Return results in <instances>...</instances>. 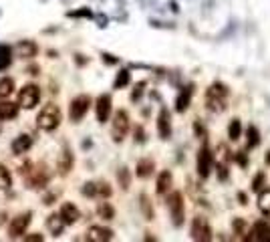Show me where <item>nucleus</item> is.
I'll return each mask as SVG.
<instances>
[{
    "instance_id": "f257e3e1",
    "label": "nucleus",
    "mask_w": 270,
    "mask_h": 242,
    "mask_svg": "<svg viewBox=\"0 0 270 242\" xmlns=\"http://www.w3.org/2000/svg\"><path fill=\"white\" fill-rule=\"evenodd\" d=\"M228 87L224 83H214L208 91H206V107L214 113H222L228 105Z\"/></svg>"
},
{
    "instance_id": "f03ea898",
    "label": "nucleus",
    "mask_w": 270,
    "mask_h": 242,
    "mask_svg": "<svg viewBox=\"0 0 270 242\" xmlns=\"http://www.w3.org/2000/svg\"><path fill=\"white\" fill-rule=\"evenodd\" d=\"M61 117H63L61 109L56 105H53V103H49V105H45L41 109V113L37 117V127L41 131H54L61 125Z\"/></svg>"
},
{
    "instance_id": "7ed1b4c3",
    "label": "nucleus",
    "mask_w": 270,
    "mask_h": 242,
    "mask_svg": "<svg viewBox=\"0 0 270 242\" xmlns=\"http://www.w3.org/2000/svg\"><path fill=\"white\" fill-rule=\"evenodd\" d=\"M127 131H129V115H127V111H117L115 115H113V123H111V137H113V141H123L125 139V135H127Z\"/></svg>"
},
{
    "instance_id": "20e7f679",
    "label": "nucleus",
    "mask_w": 270,
    "mask_h": 242,
    "mask_svg": "<svg viewBox=\"0 0 270 242\" xmlns=\"http://www.w3.org/2000/svg\"><path fill=\"white\" fill-rule=\"evenodd\" d=\"M167 206H169V214H171L173 226H182V224H184V218H186L182 194H179V192H171V196L167 198Z\"/></svg>"
},
{
    "instance_id": "39448f33",
    "label": "nucleus",
    "mask_w": 270,
    "mask_h": 242,
    "mask_svg": "<svg viewBox=\"0 0 270 242\" xmlns=\"http://www.w3.org/2000/svg\"><path fill=\"white\" fill-rule=\"evenodd\" d=\"M39 99H41V89L37 85H24L22 91L18 93V105L22 109H33L39 105Z\"/></svg>"
},
{
    "instance_id": "423d86ee",
    "label": "nucleus",
    "mask_w": 270,
    "mask_h": 242,
    "mask_svg": "<svg viewBox=\"0 0 270 242\" xmlns=\"http://www.w3.org/2000/svg\"><path fill=\"white\" fill-rule=\"evenodd\" d=\"M91 107V97L89 95H77L73 101H71V107H69V115L73 121H81L87 111Z\"/></svg>"
},
{
    "instance_id": "0eeeda50",
    "label": "nucleus",
    "mask_w": 270,
    "mask_h": 242,
    "mask_svg": "<svg viewBox=\"0 0 270 242\" xmlns=\"http://www.w3.org/2000/svg\"><path fill=\"white\" fill-rule=\"evenodd\" d=\"M192 238L198 242L212 240V228H210L206 218H202V216L194 218V222H192Z\"/></svg>"
},
{
    "instance_id": "6e6552de",
    "label": "nucleus",
    "mask_w": 270,
    "mask_h": 242,
    "mask_svg": "<svg viewBox=\"0 0 270 242\" xmlns=\"http://www.w3.org/2000/svg\"><path fill=\"white\" fill-rule=\"evenodd\" d=\"M28 224H31V212H26V214H18L16 218L10 220L8 236H10V238H22V236L26 234Z\"/></svg>"
},
{
    "instance_id": "1a4fd4ad",
    "label": "nucleus",
    "mask_w": 270,
    "mask_h": 242,
    "mask_svg": "<svg viewBox=\"0 0 270 242\" xmlns=\"http://www.w3.org/2000/svg\"><path fill=\"white\" fill-rule=\"evenodd\" d=\"M73 166H75V156H73V152L65 145V147L61 149L58 158H56V170H58L61 176H67V174L73 170Z\"/></svg>"
},
{
    "instance_id": "9d476101",
    "label": "nucleus",
    "mask_w": 270,
    "mask_h": 242,
    "mask_svg": "<svg viewBox=\"0 0 270 242\" xmlns=\"http://www.w3.org/2000/svg\"><path fill=\"white\" fill-rule=\"evenodd\" d=\"M212 152L208 149V145H204L200 152H198V174L200 178H208L210 176V170H212Z\"/></svg>"
},
{
    "instance_id": "9b49d317",
    "label": "nucleus",
    "mask_w": 270,
    "mask_h": 242,
    "mask_svg": "<svg viewBox=\"0 0 270 242\" xmlns=\"http://www.w3.org/2000/svg\"><path fill=\"white\" fill-rule=\"evenodd\" d=\"M111 238H113V230L103 228V226H91L87 232V240L91 242H107Z\"/></svg>"
},
{
    "instance_id": "f8f14e48",
    "label": "nucleus",
    "mask_w": 270,
    "mask_h": 242,
    "mask_svg": "<svg viewBox=\"0 0 270 242\" xmlns=\"http://www.w3.org/2000/svg\"><path fill=\"white\" fill-rule=\"evenodd\" d=\"M158 133L162 139H169V135H171V119H169V111L165 107L160 111V117H158Z\"/></svg>"
},
{
    "instance_id": "ddd939ff",
    "label": "nucleus",
    "mask_w": 270,
    "mask_h": 242,
    "mask_svg": "<svg viewBox=\"0 0 270 242\" xmlns=\"http://www.w3.org/2000/svg\"><path fill=\"white\" fill-rule=\"evenodd\" d=\"M95 107H97V121L105 123L109 119V115H111V95H101L97 99Z\"/></svg>"
},
{
    "instance_id": "4468645a",
    "label": "nucleus",
    "mask_w": 270,
    "mask_h": 242,
    "mask_svg": "<svg viewBox=\"0 0 270 242\" xmlns=\"http://www.w3.org/2000/svg\"><path fill=\"white\" fill-rule=\"evenodd\" d=\"M37 45L33 43V41H22V43H18L16 47H14V53H16V57H20V59H33L35 55H37Z\"/></svg>"
},
{
    "instance_id": "2eb2a0df",
    "label": "nucleus",
    "mask_w": 270,
    "mask_h": 242,
    "mask_svg": "<svg viewBox=\"0 0 270 242\" xmlns=\"http://www.w3.org/2000/svg\"><path fill=\"white\" fill-rule=\"evenodd\" d=\"M58 214H61V218L65 220V224H75V222L81 218V212H79V208H77L75 204H63Z\"/></svg>"
},
{
    "instance_id": "dca6fc26",
    "label": "nucleus",
    "mask_w": 270,
    "mask_h": 242,
    "mask_svg": "<svg viewBox=\"0 0 270 242\" xmlns=\"http://www.w3.org/2000/svg\"><path fill=\"white\" fill-rule=\"evenodd\" d=\"M31 147H33V137H31V135H18V137L12 141V154H16V156L26 154Z\"/></svg>"
},
{
    "instance_id": "f3484780",
    "label": "nucleus",
    "mask_w": 270,
    "mask_h": 242,
    "mask_svg": "<svg viewBox=\"0 0 270 242\" xmlns=\"http://www.w3.org/2000/svg\"><path fill=\"white\" fill-rule=\"evenodd\" d=\"M18 103H12V101H0V119L8 121L14 119L18 115Z\"/></svg>"
},
{
    "instance_id": "a211bd4d",
    "label": "nucleus",
    "mask_w": 270,
    "mask_h": 242,
    "mask_svg": "<svg viewBox=\"0 0 270 242\" xmlns=\"http://www.w3.org/2000/svg\"><path fill=\"white\" fill-rule=\"evenodd\" d=\"M252 240H270V226L268 222H264V220H260V222H256L254 226H252Z\"/></svg>"
},
{
    "instance_id": "6ab92c4d",
    "label": "nucleus",
    "mask_w": 270,
    "mask_h": 242,
    "mask_svg": "<svg viewBox=\"0 0 270 242\" xmlns=\"http://www.w3.org/2000/svg\"><path fill=\"white\" fill-rule=\"evenodd\" d=\"M65 220L61 218V214H51L47 218V228L53 232V236H61L63 234V228H65Z\"/></svg>"
},
{
    "instance_id": "aec40b11",
    "label": "nucleus",
    "mask_w": 270,
    "mask_h": 242,
    "mask_svg": "<svg viewBox=\"0 0 270 242\" xmlns=\"http://www.w3.org/2000/svg\"><path fill=\"white\" fill-rule=\"evenodd\" d=\"M154 170H156V164H154V160L145 158V160H139V162H137L135 174H137L139 178H149V176L154 174Z\"/></svg>"
},
{
    "instance_id": "412c9836",
    "label": "nucleus",
    "mask_w": 270,
    "mask_h": 242,
    "mask_svg": "<svg viewBox=\"0 0 270 242\" xmlns=\"http://www.w3.org/2000/svg\"><path fill=\"white\" fill-rule=\"evenodd\" d=\"M190 99H192V87H188V89H184V91L179 93V97H177V101H175V111H177V113H184V111L190 107Z\"/></svg>"
},
{
    "instance_id": "4be33fe9",
    "label": "nucleus",
    "mask_w": 270,
    "mask_h": 242,
    "mask_svg": "<svg viewBox=\"0 0 270 242\" xmlns=\"http://www.w3.org/2000/svg\"><path fill=\"white\" fill-rule=\"evenodd\" d=\"M169 188H171V174L165 170V172L160 174V178H158V194H160V196L167 194Z\"/></svg>"
},
{
    "instance_id": "5701e85b",
    "label": "nucleus",
    "mask_w": 270,
    "mask_h": 242,
    "mask_svg": "<svg viewBox=\"0 0 270 242\" xmlns=\"http://www.w3.org/2000/svg\"><path fill=\"white\" fill-rule=\"evenodd\" d=\"M12 91H14V81H12L10 77L0 79V99H6Z\"/></svg>"
},
{
    "instance_id": "b1692460",
    "label": "nucleus",
    "mask_w": 270,
    "mask_h": 242,
    "mask_svg": "<svg viewBox=\"0 0 270 242\" xmlns=\"http://www.w3.org/2000/svg\"><path fill=\"white\" fill-rule=\"evenodd\" d=\"M232 228H234V232L238 234V238L246 240V236H244V234H248V224H246L242 218H236V220L232 222Z\"/></svg>"
},
{
    "instance_id": "393cba45",
    "label": "nucleus",
    "mask_w": 270,
    "mask_h": 242,
    "mask_svg": "<svg viewBox=\"0 0 270 242\" xmlns=\"http://www.w3.org/2000/svg\"><path fill=\"white\" fill-rule=\"evenodd\" d=\"M258 206H260V212L270 218V190H266V192L260 194V198H258Z\"/></svg>"
},
{
    "instance_id": "a878e982",
    "label": "nucleus",
    "mask_w": 270,
    "mask_h": 242,
    "mask_svg": "<svg viewBox=\"0 0 270 242\" xmlns=\"http://www.w3.org/2000/svg\"><path fill=\"white\" fill-rule=\"evenodd\" d=\"M240 133H242V123L238 119H232L230 121V127H228V137L232 141H236V139H240Z\"/></svg>"
},
{
    "instance_id": "bb28decb",
    "label": "nucleus",
    "mask_w": 270,
    "mask_h": 242,
    "mask_svg": "<svg viewBox=\"0 0 270 242\" xmlns=\"http://www.w3.org/2000/svg\"><path fill=\"white\" fill-rule=\"evenodd\" d=\"M246 137H248V147H256L260 143V133H258V129L254 125H250L246 129Z\"/></svg>"
},
{
    "instance_id": "cd10ccee",
    "label": "nucleus",
    "mask_w": 270,
    "mask_h": 242,
    "mask_svg": "<svg viewBox=\"0 0 270 242\" xmlns=\"http://www.w3.org/2000/svg\"><path fill=\"white\" fill-rule=\"evenodd\" d=\"M97 212H99V216L105 218V220H113V218H115V210H113V206H111L109 202H101L99 208H97Z\"/></svg>"
},
{
    "instance_id": "c85d7f7f",
    "label": "nucleus",
    "mask_w": 270,
    "mask_h": 242,
    "mask_svg": "<svg viewBox=\"0 0 270 242\" xmlns=\"http://www.w3.org/2000/svg\"><path fill=\"white\" fill-rule=\"evenodd\" d=\"M117 180H119V186L123 190H129V186H131V174H129V170L127 168H121L117 172Z\"/></svg>"
},
{
    "instance_id": "c756f323",
    "label": "nucleus",
    "mask_w": 270,
    "mask_h": 242,
    "mask_svg": "<svg viewBox=\"0 0 270 242\" xmlns=\"http://www.w3.org/2000/svg\"><path fill=\"white\" fill-rule=\"evenodd\" d=\"M12 186V178H10V172L0 164V190H8Z\"/></svg>"
},
{
    "instance_id": "7c9ffc66",
    "label": "nucleus",
    "mask_w": 270,
    "mask_h": 242,
    "mask_svg": "<svg viewBox=\"0 0 270 242\" xmlns=\"http://www.w3.org/2000/svg\"><path fill=\"white\" fill-rule=\"evenodd\" d=\"M141 210H143L145 220H154V208H152V202H149V198L145 194L141 196Z\"/></svg>"
},
{
    "instance_id": "2f4dec72",
    "label": "nucleus",
    "mask_w": 270,
    "mask_h": 242,
    "mask_svg": "<svg viewBox=\"0 0 270 242\" xmlns=\"http://www.w3.org/2000/svg\"><path fill=\"white\" fill-rule=\"evenodd\" d=\"M10 49L8 47H4V45H0V69H4V67H8L10 65Z\"/></svg>"
},
{
    "instance_id": "473e14b6",
    "label": "nucleus",
    "mask_w": 270,
    "mask_h": 242,
    "mask_svg": "<svg viewBox=\"0 0 270 242\" xmlns=\"http://www.w3.org/2000/svg\"><path fill=\"white\" fill-rule=\"evenodd\" d=\"M129 83V71H119V75H117V79H115V89H121V87H125Z\"/></svg>"
},
{
    "instance_id": "72a5a7b5",
    "label": "nucleus",
    "mask_w": 270,
    "mask_h": 242,
    "mask_svg": "<svg viewBox=\"0 0 270 242\" xmlns=\"http://www.w3.org/2000/svg\"><path fill=\"white\" fill-rule=\"evenodd\" d=\"M97 194H99V196H105V198L111 196V188H109L107 182H103V184H99V186H97Z\"/></svg>"
},
{
    "instance_id": "f704fd0d",
    "label": "nucleus",
    "mask_w": 270,
    "mask_h": 242,
    "mask_svg": "<svg viewBox=\"0 0 270 242\" xmlns=\"http://www.w3.org/2000/svg\"><path fill=\"white\" fill-rule=\"evenodd\" d=\"M234 160H236L242 168H246V166H248V158H246V154H244V152H238V154L234 156Z\"/></svg>"
},
{
    "instance_id": "c9c22d12",
    "label": "nucleus",
    "mask_w": 270,
    "mask_h": 242,
    "mask_svg": "<svg viewBox=\"0 0 270 242\" xmlns=\"http://www.w3.org/2000/svg\"><path fill=\"white\" fill-rule=\"evenodd\" d=\"M218 178L222 182L228 180V168H226L224 164H218Z\"/></svg>"
},
{
    "instance_id": "e433bc0d",
    "label": "nucleus",
    "mask_w": 270,
    "mask_h": 242,
    "mask_svg": "<svg viewBox=\"0 0 270 242\" xmlns=\"http://www.w3.org/2000/svg\"><path fill=\"white\" fill-rule=\"evenodd\" d=\"M143 87H145V83H143V81H141V83H137V87H135V91H133V95H131V99H133V101H137V99L141 97Z\"/></svg>"
},
{
    "instance_id": "4c0bfd02",
    "label": "nucleus",
    "mask_w": 270,
    "mask_h": 242,
    "mask_svg": "<svg viewBox=\"0 0 270 242\" xmlns=\"http://www.w3.org/2000/svg\"><path fill=\"white\" fill-rule=\"evenodd\" d=\"M262 182H264V174L260 172V174L254 178V182H252V190H260V188H262Z\"/></svg>"
},
{
    "instance_id": "58836bf2",
    "label": "nucleus",
    "mask_w": 270,
    "mask_h": 242,
    "mask_svg": "<svg viewBox=\"0 0 270 242\" xmlns=\"http://www.w3.org/2000/svg\"><path fill=\"white\" fill-rule=\"evenodd\" d=\"M83 194H89V196H95V194H97V186H95V184H87V186L83 188Z\"/></svg>"
},
{
    "instance_id": "ea45409f",
    "label": "nucleus",
    "mask_w": 270,
    "mask_h": 242,
    "mask_svg": "<svg viewBox=\"0 0 270 242\" xmlns=\"http://www.w3.org/2000/svg\"><path fill=\"white\" fill-rule=\"evenodd\" d=\"M26 242H41L43 240V234H28V236H22Z\"/></svg>"
},
{
    "instance_id": "a19ab883",
    "label": "nucleus",
    "mask_w": 270,
    "mask_h": 242,
    "mask_svg": "<svg viewBox=\"0 0 270 242\" xmlns=\"http://www.w3.org/2000/svg\"><path fill=\"white\" fill-rule=\"evenodd\" d=\"M196 133H198V135H200L202 139L206 137V129H202V125H200V121H196Z\"/></svg>"
},
{
    "instance_id": "79ce46f5",
    "label": "nucleus",
    "mask_w": 270,
    "mask_h": 242,
    "mask_svg": "<svg viewBox=\"0 0 270 242\" xmlns=\"http://www.w3.org/2000/svg\"><path fill=\"white\" fill-rule=\"evenodd\" d=\"M135 135H137V141H143V139H145V137H143V129H141V127H137Z\"/></svg>"
},
{
    "instance_id": "37998d69",
    "label": "nucleus",
    "mask_w": 270,
    "mask_h": 242,
    "mask_svg": "<svg viewBox=\"0 0 270 242\" xmlns=\"http://www.w3.org/2000/svg\"><path fill=\"white\" fill-rule=\"evenodd\" d=\"M240 204H248L246 202V194H242V192H240Z\"/></svg>"
},
{
    "instance_id": "c03bdc74",
    "label": "nucleus",
    "mask_w": 270,
    "mask_h": 242,
    "mask_svg": "<svg viewBox=\"0 0 270 242\" xmlns=\"http://www.w3.org/2000/svg\"><path fill=\"white\" fill-rule=\"evenodd\" d=\"M264 160H266V164H270V152L266 154V158H264Z\"/></svg>"
},
{
    "instance_id": "a18cd8bd",
    "label": "nucleus",
    "mask_w": 270,
    "mask_h": 242,
    "mask_svg": "<svg viewBox=\"0 0 270 242\" xmlns=\"http://www.w3.org/2000/svg\"><path fill=\"white\" fill-rule=\"evenodd\" d=\"M0 131H2V127H0Z\"/></svg>"
}]
</instances>
